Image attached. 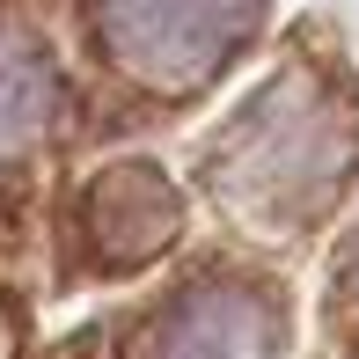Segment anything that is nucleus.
Returning <instances> with one entry per match:
<instances>
[{
	"label": "nucleus",
	"instance_id": "obj_2",
	"mask_svg": "<svg viewBox=\"0 0 359 359\" xmlns=\"http://www.w3.org/2000/svg\"><path fill=\"white\" fill-rule=\"evenodd\" d=\"M95 37L133 81L184 95L250 44L264 0H88Z\"/></svg>",
	"mask_w": 359,
	"mask_h": 359
},
{
	"label": "nucleus",
	"instance_id": "obj_3",
	"mask_svg": "<svg viewBox=\"0 0 359 359\" xmlns=\"http://www.w3.org/2000/svg\"><path fill=\"white\" fill-rule=\"evenodd\" d=\"M176 227H184V198H176L154 169H140V161L103 169L88 191H81V235H88V257L103 271L154 264V257L176 242Z\"/></svg>",
	"mask_w": 359,
	"mask_h": 359
},
{
	"label": "nucleus",
	"instance_id": "obj_5",
	"mask_svg": "<svg viewBox=\"0 0 359 359\" xmlns=\"http://www.w3.org/2000/svg\"><path fill=\"white\" fill-rule=\"evenodd\" d=\"M52 110H59V74L44 44H29L22 29H0V161L22 154L52 125Z\"/></svg>",
	"mask_w": 359,
	"mask_h": 359
},
{
	"label": "nucleus",
	"instance_id": "obj_4",
	"mask_svg": "<svg viewBox=\"0 0 359 359\" xmlns=\"http://www.w3.org/2000/svg\"><path fill=\"white\" fill-rule=\"evenodd\" d=\"M147 359H279V316L242 286H191L147 330Z\"/></svg>",
	"mask_w": 359,
	"mask_h": 359
},
{
	"label": "nucleus",
	"instance_id": "obj_1",
	"mask_svg": "<svg viewBox=\"0 0 359 359\" xmlns=\"http://www.w3.org/2000/svg\"><path fill=\"white\" fill-rule=\"evenodd\" d=\"M345 169H352V118L308 67L264 81L205 147V184L220 191V205L264 227L308 220L345 184Z\"/></svg>",
	"mask_w": 359,
	"mask_h": 359
}]
</instances>
